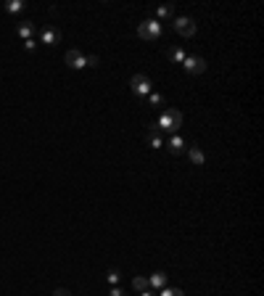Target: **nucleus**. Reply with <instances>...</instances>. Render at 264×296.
Returning a JSON list of instances; mask_svg holds the SVG:
<instances>
[{"label": "nucleus", "mask_w": 264, "mask_h": 296, "mask_svg": "<svg viewBox=\"0 0 264 296\" xmlns=\"http://www.w3.org/2000/svg\"><path fill=\"white\" fill-rule=\"evenodd\" d=\"M182 127V114L177 111V109H167L164 114L159 117V122H156V130L159 132H172L177 135V130Z\"/></svg>", "instance_id": "1"}, {"label": "nucleus", "mask_w": 264, "mask_h": 296, "mask_svg": "<svg viewBox=\"0 0 264 296\" xmlns=\"http://www.w3.org/2000/svg\"><path fill=\"white\" fill-rule=\"evenodd\" d=\"M137 35L143 37V40H159L161 37V21L159 19H145L140 27H137Z\"/></svg>", "instance_id": "2"}, {"label": "nucleus", "mask_w": 264, "mask_h": 296, "mask_svg": "<svg viewBox=\"0 0 264 296\" xmlns=\"http://www.w3.org/2000/svg\"><path fill=\"white\" fill-rule=\"evenodd\" d=\"M130 87H132L135 95H143V98H148L153 93V85H151V80L145 77V74H135V77L130 80Z\"/></svg>", "instance_id": "3"}, {"label": "nucleus", "mask_w": 264, "mask_h": 296, "mask_svg": "<svg viewBox=\"0 0 264 296\" xmlns=\"http://www.w3.org/2000/svg\"><path fill=\"white\" fill-rule=\"evenodd\" d=\"M182 66H185V72H188V74H204L206 72V61L201 56H185Z\"/></svg>", "instance_id": "4"}, {"label": "nucleus", "mask_w": 264, "mask_h": 296, "mask_svg": "<svg viewBox=\"0 0 264 296\" xmlns=\"http://www.w3.org/2000/svg\"><path fill=\"white\" fill-rule=\"evenodd\" d=\"M175 29H177V35H182V37H193L196 35V21L188 16H180V19H175Z\"/></svg>", "instance_id": "5"}, {"label": "nucleus", "mask_w": 264, "mask_h": 296, "mask_svg": "<svg viewBox=\"0 0 264 296\" xmlns=\"http://www.w3.org/2000/svg\"><path fill=\"white\" fill-rule=\"evenodd\" d=\"M40 42H43V45H58V42H61V32H58L56 27H50V24L43 27V29H40Z\"/></svg>", "instance_id": "6"}, {"label": "nucleus", "mask_w": 264, "mask_h": 296, "mask_svg": "<svg viewBox=\"0 0 264 296\" xmlns=\"http://www.w3.org/2000/svg\"><path fill=\"white\" fill-rule=\"evenodd\" d=\"M66 64L72 66V69H85V66H88V58H85V53H80V50H69Z\"/></svg>", "instance_id": "7"}, {"label": "nucleus", "mask_w": 264, "mask_h": 296, "mask_svg": "<svg viewBox=\"0 0 264 296\" xmlns=\"http://www.w3.org/2000/svg\"><path fill=\"white\" fill-rule=\"evenodd\" d=\"M167 148H169V154L180 156V154H185V140L180 138V135H172V138H169V143H167Z\"/></svg>", "instance_id": "8"}, {"label": "nucleus", "mask_w": 264, "mask_h": 296, "mask_svg": "<svg viewBox=\"0 0 264 296\" xmlns=\"http://www.w3.org/2000/svg\"><path fill=\"white\" fill-rule=\"evenodd\" d=\"M16 35L21 37V40H32V37H35V24H32V21L19 24V27H16Z\"/></svg>", "instance_id": "9"}, {"label": "nucleus", "mask_w": 264, "mask_h": 296, "mask_svg": "<svg viewBox=\"0 0 264 296\" xmlns=\"http://www.w3.org/2000/svg\"><path fill=\"white\" fill-rule=\"evenodd\" d=\"M188 156H190V162H193V164H204V162H206L204 151H201L198 146H190V148H188Z\"/></svg>", "instance_id": "10"}, {"label": "nucleus", "mask_w": 264, "mask_h": 296, "mask_svg": "<svg viewBox=\"0 0 264 296\" xmlns=\"http://www.w3.org/2000/svg\"><path fill=\"white\" fill-rule=\"evenodd\" d=\"M148 286H153V288H167V275H164V272H153V275L148 278Z\"/></svg>", "instance_id": "11"}, {"label": "nucleus", "mask_w": 264, "mask_h": 296, "mask_svg": "<svg viewBox=\"0 0 264 296\" xmlns=\"http://www.w3.org/2000/svg\"><path fill=\"white\" fill-rule=\"evenodd\" d=\"M148 140H151V146H153V148H164V138L159 135V130H151Z\"/></svg>", "instance_id": "12"}, {"label": "nucleus", "mask_w": 264, "mask_h": 296, "mask_svg": "<svg viewBox=\"0 0 264 296\" xmlns=\"http://www.w3.org/2000/svg\"><path fill=\"white\" fill-rule=\"evenodd\" d=\"M169 58H172L175 64H182L185 61V50L182 48H172V50H169Z\"/></svg>", "instance_id": "13"}, {"label": "nucleus", "mask_w": 264, "mask_h": 296, "mask_svg": "<svg viewBox=\"0 0 264 296\" xmlns=\"http://www.w3.org/2000/svg\"><path fill=\"white\" fill-rule=\"evenodd\" d=\"M132 286H135V291H148V278H140V275H137L135 280H132Z\"/></svg>", "instance_id": "14"}, {"label": "nucleus", "mask_w": 264, "mask_h": 296, "mask_svg": "<svg viewBox=\"0 0 264 296\" xmlns=\"http://www.w3.org/2000/svg\"><path fill=\"white\" fill-rule=\"evenodd\" d=\"M5 11L19 13V11H24V3H21V0H11V3H5Z\"/></svg>", "instance_id": "15"}, {"label": "nucleus", "mask_w": 264, "mask_h": 296, "mask_svg": "<svg viewBox=\"0 0 264 296\" xmlns=\"http://www.w3.org/2000/svg\"><path fill=\"white\" fill-rule=\"evenodd\" d=\"M172 13H175L172 5H159V16L161 19H172Z\"/></svg>", "instance_id": "16"}, {"label": "nucleus", "mask_w": 264, "mask_h": 296, "mask_svg": "<svg viewBox=\"0 0 264 296\" xmlns=\"http://www.w3.org/2000/svg\"><path fill=\"white\" fill-rule=\"evenodd\" d=\"M148 103L151 106H161V103H164V95H161V93H151L148 95Z\"/></svg>", "instance_id": "17"}, {"label": "nucleus", "mask_w": 264, "mask_h": 296, "mask_svg": "<svg viewBox=\"0 0 264 296\" xmlns=\"http://www.w3.org/2000/svg\"><path fill=\"white\" fill-rule=\"evenodd\" d=\"M119 270H108V275H106V280H108V283H111V286H116V283H119Z\"/></svg>", "instance_id": "18"}, {"label": "nucleus", "mask_w": 264, "mask_h": 296, "mask_svg": "<svg viewBox=\"0 0 264 296\" xmlns=\"http://www.w3.org/2000/svg\"><path fill=\"white\" fill-rule=\"evenodd\" d=\"M159 296H185L180 288H161V294Z\"/></svg>", "instance_id": "19"}, {"label": "nucleus", "mask_w": 264, "mask_h": 296, "mask_svg": "<svg viewBox=\"0 0 264 296\" xmlns=\"http://www.w3.org/2000/svg\"><path fill=\"white\" fill-rule=\"evenodd\" d=\"M88 58V66H92V69H95V66H100V58L98 56H85Z\"/></svg>", "instance_id": "20"}, {"label": "nucleus", "mask_w": 264, "mask_h": 296, "mask_svg": "<svg viewBox=\"0 0 264 296\" xmlns=\"http://www.w3.org/2000/svg\"><path fill=\"white\" fill-rule=\"evenodd\" d=\"M24 48L27 50H35L37 48V40H35V37H32V40H24Z\"/></svg>", "instance_id": "21"}, {"label": "nucleus", "mask_w": 264, "mask_h": 296, "mask_svg": "<svg viewBox=\"0 0 264 296\" xmlns=\"http://www.w3.org/2000/svg\"><path fill=\"white\" fill-rule=\"evenodd\" d=\"M53 296H72V294H69L66 288H56V291H53Z\"/></svg>", "instance_id": "22"}, {"label": "nucleus", "mask_w": 264, "mask_h": 296, "mask_svg": "<svg viewBox=\"0 0 264 296\" xmlns=\"http://www.w3.org/2000/svg\"><path fill=\"white\" fill-rule=\"evenodd\" d=\"M108 296H124V291H122V288H111V294H108Z\"/></svg>", "instance_id": "23"}, {"label": "nucleus", "mask_w": 264, "mask_h": 296, "mask_svg": "<svg viewBox=\"0 0 264 296\" xmlns=\"http://www.w3.org/2000/svg\"><path fill=\"white\" fill-rule=\"evenodd\" d=\"M140 296H153L151 291H140Z\"/></svg>", "instance_id": "24"}]
</instances>
